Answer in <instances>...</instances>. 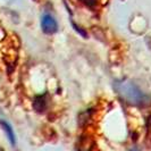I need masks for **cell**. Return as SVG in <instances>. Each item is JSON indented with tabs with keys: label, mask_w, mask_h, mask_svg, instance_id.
Returning a JSON list of instances; mask_svg holds the SVG:
<instances>
[{
	"label": "cell",
	"mask_w": 151,
	"mask_h": 151,
	"mask_svg": "<svg viewBox=\"0 0 151 151\" xmlns=\"http://www.w3.org/2000/svg\"><path fill=\"white\" fill-rule=\"evenodd\" d=\"M118 93L121 94V97L125 101H127L131 105L134 106L144 107L150 105L151 99L150 97L145 96L142 91L139 88H136L134 84L131 82H123V83H118L116 85Z\"/></svg>",
	"instance_id": "obj_1"
},
{
	"label": "cell",
	"mask_w": 151,
	"mask_h": 151,
	"mask_svg": "<svg viewBox=\"0 0 151 151\" xmlns=\"http://www.w3.org/2000/svg\"><path fill=\"white\" fill-rule=\"evenodd\" d=\"M41 25H42L43 32L48 33V34H52V33H55L57 31V22L50 15H45L42 17Z\"/></svg>",
	"instance_id": "obj_2"
},
{
	"label": "cell",
	"mask_w": 151,
	"mask_h": 151,
	"mask_svg": "<svg viewBox=\"0 0 151 151\" xmlns=\"http://www.w3.org/2000/svg\"><path fill=\"white\" fill-rule=\"evenodd\" d=\"M0 125H1V127L4 129V131L6 132L8 139H9V141H10V143L15 144V135H14V132H13V129L10 127V125H9L8 123H6V122H0Z\"/></svg>",
	"instance_id": "obj_3"
},
{
	"label": "cell",
	"mask_w": 151,
	"mask_h": 151,
	"mask_svg": "<svg viewBox=\"0 0 151 151\" xmlns=\"http://www.w3.org/2000/svg\"><path fill=\"white\" fill-rule=\"evenodd\" d=\"M47 107V102H45V97H38L34 100V109L37 111H43Z\"/></svg>",
	"instance_id": "obj_4"
},
{
	"label": "cell",
	"mask_w": 151,
	"mask_h": 151,
	"mask_svg": "<svg viewBox=\"0 0 151 151\" xmlns=\"http://www.w3.org/2000/svg\"><path fill=\"white\" fill-rule=\"evenodd\" d=\"M145 144L151 148V116L147 121V135H145Z\"/></svg>",
	"instance_id": "obj_5"
},
{
	"label": "cell",
	"mask_w": 151,
	"mask_h": 151,
	"mask_svg": "<svg viewBox=\"0 0 151 151\" xmlns=\"http://www.w3.org/2000/svg\"><path fill=\"white\" fill-rule=\"evenodd\" d=\"M82 2H84L86 6H89V7L93 8L96 7V5H97V0H81Z\"/></svg>",
	"instance_id": "obj_6"
},
{
	"label": "cell",
	"mask_w": 151,
	"mask_h": 151,
	"mask_svg": "<svg viewBox=\"0 0 151 151\" xmlns=\"http://www.w3.org/2000/svg\"><path fill=\"white\" fill-rule=\"evenodd\" d=\"M73 26H74V29H75V30L77 31L78 33H81V34H82L83 37H86V33H85V31L81 30V29H78V27H77V26H76V25H75V24H73Z\"/></svg>",
	"instance_id": "obj_7"
},
{
	"label": "cell",
	"mask_w": 151,
	"mask_h": 151,
	"mask_svg": "<svg viewBox=\"0 0 151 151\" xmlns=\"http://www.w3.org/2000/svg\"><path fill=\"white\" fill-rule=\"evenodd\" d=\"M129 151H140V150H139L137 148H133V149H131Z\"/></svg>",
	"instance_id": "obj_8"
},
{
	"label": "cell",
	"mask_w": 151,
	"mask_h": 151,
	"mask_svg": "<svg viewBox=\"0 0 151 151\" xmlns=\"http://www.w3.org/2000/svg\"><path fill=\"white\" fill-rule=\"evenodd\" d=\"M0 151H1V150H0Z\"/></svg>",
	"instance_id": "obj_9"
}]
</instances>
